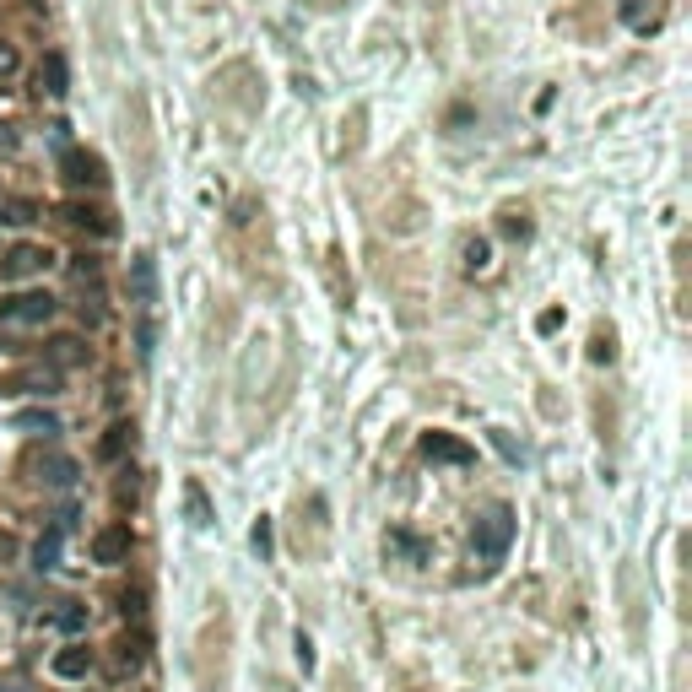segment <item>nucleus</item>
<instances>
[{"label": "nucleus", "mask_w": 692, "mask_h": 692, "mask_svg": "<svg viewBox=\"0 0 692 692\" xmlns=\"http://www.w3.org/2000/svg\"><path fill=\"white\" fill-rule=\"evenodd\" d=\"M509 541H514V509L509 503H492V509L476 519V530H471V547L476 557L492 568V563H503V552H509Z\"/></svg>", "instance_id": "nucleus-1"}, {"label": "nucleus", "mask_w": 692, "mask_h": 692, "mask_svg": "<svg viewBox=\"0 0 692 692\" xmlns=\"http://www.w3.org/2000/svg\"><path fill=\"white\" fill-rule=\"evenodd\" d=\"M136 314H141V363H152V352H157V265L152 255H141L136 260Z\"/></svg>", "instance_id": "nucleus-2"}, {"label": "nucleus", "mask_w": 692, "mask_h": 692, "mask_svg": "<svg viewBox=\"0 0 692 692\" xmlns=\"http://www.w3.org/2000/svg\"><path fill=\"white\" fill-rule=\"evenodd\" d=\"M55 309L60 303L49 298V292H11V298H0V325L6 330H33V325H49Z\"/></svg>", "instance_id": "nucleus-3"}, {"label": "nucleus", "mask_w": 692, "mask_h": 692, "mask_svg": "<svg viewBox=\"0 0 692 692\" xmlns=\"http://www.w3.org/2000/svg\"><path fill=\"white\" fill-rule=\"evenodd\" d=\"M44 265H49L44 244H11L6 255H0V276H6V282H22V276H38Z\"/></svg>", "instance_id": "nucleus-4"}, {"label": "nucleus", "mask_w": 692, "mask_h": 692, "mask_svg": "<svg viewBox=\"0 0 692 692\" xmlns=\"http://www.w3.org/2000/svg\"><path fill=\"white\" fill-rule=\"evenodd\" d=\"M125 557H130V530L125 525H109V530H98V536H92V563L119 568Z\"/></svg>", "instance_id": "nucleus-5"}, {"label": "nucleus", "mask_w": 692, "mask_h": 692, "mask_svg": "<svg viewBox=\"0 0 692 692\" xmlns=\"http://www.w3.org/2000/svg\"><path fill=\"white\" fill-rule=\"evenodd\" d=\"M92 665H98V660H92V649L87 644H71V649H60V655L49 660V671H55L60 682H82Z\"/></svg>", "instance_id": "nucleus-6"}, {"label": "nucleus", "mask_w": 692, "mask_h": 692, "mask_svg": "<svg viewBox=\"0 0 692 692\" xmlns=\"http://www.w3.org/2000/svg\"><path fill=\"white\" fill-rule=\"evenodd\" d=\"M422 455L428 460H444V465H471V444H460V438H449V433H428L422 438Z\"/></svg>", "instance_id": "nucleus-7"}, {"label": "nucleus", "mask_w": 692, "mask_h": 692, "mask_svg": "<svg viewBox=\"0 0 692 692\" xmlns=\"http://www.w3.org/2000/svg\"><path fill=\"white\" fill-rule=\"evenodd\" d=\"M65 179L98 190V184H103V163H98V157H87V152H65Z\"/></svg>", "instance_id": "nucleus-8"}, {"label": "nucleus", "mask_w": 692, "mask_h": 692, "mask_svg": "<svg viewBox=\"0 0 692 692\" xmlns=\"http://www.w3.org/2000/svg\"><path fill=\"white\" fill-rule=\"evenodd\" d=\"M38 482L44 487H71L76 482V460L71 455H44L38 460Z\"/></svg>", "instance_id": "nucleus-9"}, {"label": "nucleus", "mask_w": 692, "mask_h": 692, "mask_svg": "<svg viewBox=\"0 0 692 692\" xmlns=\"http://www.w3.org/2000/svg\"><path fill=\"white\" fill-rule=\"evenodd\" d=\"M38 217H44V211H38L33 201H22V195H0V222H6V228H33Z\"/></svg>", "instance_id": "nucleus-10"}, {"label": "nucleus", "mask_w": 692, "mask_h": 692, "mask_svg": "<svg viewBox=\"0 0 692 692\" xmlns=\"http://www.w3.org/2000/svg\"><path fill=\"white\" fill-rule=\"evenodd\" d=\"M49 363H55V368H82L87 363V346L76 336H55V341H49Z\"/></svg>", "instance_id": "nucleus-11"}, {"label": "nucleus", "mask_w": 692, "mask_h": 692, "mask_svg": "<svg viewBox=\"0 0 692 692\" xmlns=\"http://www.w3.org/2000/svg\"><path fill=\"white\" fill-rule=\"evenodd\" d=\"M38 87H44L49 98H65V92H71V71H65V60H60V55H49V60H44V71H38Z\"/></svg>", "instance_id": "nucleus-12"}, {"label": "nucleus", "mask_w": 692, "mask_h": 692, "mask_svg": "<svg viewBox=\"0 0 692 692\" xmlns=\"http://www.w3.org/2000/svg\"><path fill=\"white\" fill-rule=\"evenodd\" d=\"M60 541H65V530H60V525L49 530V536H38V547H33V568H38V574H49V568L60 563Z\"/></svg>", "instance_id": "nucleus-13"}, {"label": "nucleus", "mask_w": 692, "mask_h": 692, "mask_svg": "<svg viewBox=\"0 0 692 692\" xmlns=\"http://www.w3.org/2000/svg\"><path fill=\"white\" fill-rule=\"evenodd\" d=\"M17 428H22V433L55 438V433H60V417H55V411H17Z\"/></svg>", "instance_id": "nucleus-14"}, {"label": "nucleus", "mask_w": 692, "mask_h": 692, "mask_svg": "<svg viewBox=\"0 0 692 692\" xmlns=\"http://www.w3.org/2000/svg\"><path fill=\"white\" fill-rule=\"evenodd\" d=\"M130 433H136V428H130V422H114V428L103 433L98 455H103V460H119V455H125V449H130Z\"/></svg>", "instance_id": "nucleus-15"}, {"label": "nucleus", "mask_w": 692, "mask_h": 692, "mask_svg": "<svg viewBox=\"0 0 692 692\" xmlns=\"http://www.w3.org/2000/svg\"><path fill=\"white\" fill-rule=\"evenodd\" d=\"M141 660H146V633H136V638H119V655H114L119 671H136Z\"/></svg>", "instance_id": "nucleus-16"}, {"label": "nucleus", "mask_w": 692, "mask_h": 692, "mask_svg": "<svg viewBox=\"0 0 692 692\" xmlns=\"http://www.w3.org/2000/svg\"><path fill=\"white\" fill-rule=\"evenodd\" d=\"M65 222H76V228H92L98 238H109V233H114V222H103L98 211H87V206H65Z\"/></svg>", "instance_id": "nucleus-17"}, {"label": "nucleus", "mask_w": 692, "mask_h": 692, "mask_svg": "<svg viewBox=\"0 0 692 692\" xmlns=\"http://www.w3.org/2000/svg\"><path fill=\"white\" fill-rule=\"evenodd\" d=\"M460 255H465V271H487V265H492V244H487V238H465Z\"/></svg>", "instance_id": "nucleus-18"}, {"label": "nucleus", "mask_w": 692, "mask_h": 692, "mask_svg": "<svg viewBox=\"0 0 692 692\" xmlns=\"http://www.w3.org/2000/svg\"><path fill=\"white\" fill-rule=\"evenodd\" d=\"M55 628H65V633H82V628H87V611L76 606V601H65V611H55Z\"/></svg>", "instance_id": "nucleus-19"}, {"label": "nucleus", "mask_w": 692, "mask_h": 692, "mask_svg": "<svg viewBox=\"0 0 692 692\" xmlns=\"http://www.w3.org/2000/svg\"><path fill=\"white\" fill-rule=\"evenodd\" d=\"M184 503H190V519H195V525H211V509H206V492H201V487H184Z\"/></svg>", "instance_id": "nucleus-20"}, {"label": "nucleus", "mask_w": 692, "mask_h": 692, "mask_svg": "<svg viewBox=\"0 0 692 692\" xmlns=\"http://www.w3.org/2000/svg\"><path fill=\"white\" fill-rule=\"evenodd\" d=\"M390 547H395V552H406L411 563H422V541H417V536H406V530H395V536H390Z\"/></svg>", "instance_id": "nucleus-21"}, {"label": "nucleus", "mask_w": 692, "mask_h": 692, "mask_svg": "<svg viewBox=\"0 0 692 692\" xmlns=\"http://www.w3.org/2000/svg\"><path fill=\"white\" fill-rule=\"evenodd\" d=\"M17 65H22L17 44H6V38H0V82H6V76H17Z\"/></svg>", "instance_id": "nucleus-22"}, {"label": "nucleus", "mask_w": 692, "mask_h": 692, "mask_svg": "<svg viewBox=\"0 0 692 692\" xmlns=\"http://www.w3.org/2000/svg\"><path fill=\"white\" fill-rule=\"evenodd\" d=\"M146 611V590H125V617H141Z\"/></svg>", "instance_id": "nucleus-23"}, {"label": "nucleus", "mask_w": 692, "mask_h": 692, "mask_svg": "<svg viewBox=\"0 0 692 692\" xmlns=\"http://www.w3.org/2000/svg\"><path fill=\"white\" fill-rule=\"evenodd\" d=\"M255 547H260V557H271V525H265V519L255 525Z\"/></svg>", "instance_id": "nucleus-24"}]
</instances>
